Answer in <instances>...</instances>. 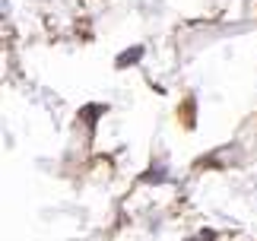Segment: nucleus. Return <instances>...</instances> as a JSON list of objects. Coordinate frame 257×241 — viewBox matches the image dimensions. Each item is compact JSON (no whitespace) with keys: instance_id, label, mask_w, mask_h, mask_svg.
Here are the masks:
<instances>
[{"instance_id":"1","label":"nucleus","mask_w":257,"mask_h":241,"mask_svg":"<svg viewBox=\"0 0 257 241\" xmlns=\"http://www.w3.org/2000/svg\"><path fill=\"white\" fill-rule=\"evenodd\" d=\"M140 57H143V48H131L127 54L117 57V67H127V64H134V60H140Z\"/></svg>"}]
</instances>
